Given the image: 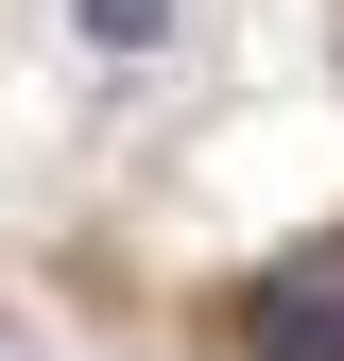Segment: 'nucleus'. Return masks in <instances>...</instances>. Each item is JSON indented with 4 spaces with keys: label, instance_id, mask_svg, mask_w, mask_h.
<instances>
[{
    "label": "nucleus",
    "instance_id": "obj_1",
    "mask_svg": "<svg viewBox=\"0 0 344 361\" xmlns=\"http://www.w3.org/2000/svg\"><path fill=\"white\" fill-rule=\"evenodd\" d=\"M241 361H344V241L241 293Z\"/></svg>",
    "mask_w": 344,
    "mask_h": 361
},
{
    "label": "nucleus",
    "instance_id": "obj_2",
    "mask_svg": "<svg viewBox=\"0 0 344 361\" xmlns=\"http://www.w3.org/2000/svg\"><path fill=\"white\" fill-rule=\"evenodd\" d=\"M86 35H104V52H155V35H172V0H86Z\"/></svg>",
    "mask_w": 344,
    "mask_h": 361
}]
</instances>
